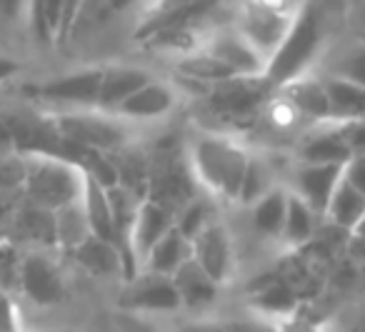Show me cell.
Masks as SVG:
<instances>
[{"mask_svg":"<svg viewBox=\"0 0 365 332\" xmlns=\"http://www.w3.org/2000/svg\"><path fill=\"white\" fill-rule=\"evenodd\" d=\"M190 257H193L190 240H185L175 227H170V230L155 242V247L148 252L140 270L155 272V275H163V277H173Z\"/></svg>","mask_w":365,"mask_h":332,"instance_id":"f1b7e54d","label":"cell"},{"mask_svg":"<svg viewBox=\"0 0 365 332\" xmlns=\"http://www.w3.org/2000/svg\"><path fill=\"white\" fill-rule=\"evenodd\" d=\"M343 38L365 41V0H345Z\"/></svg>","mask_w":365,"mask_h":332,"instance_id":"d590c367","label":"cell"},{"mask_svg":"<svg viewBox=\"0 0 365 332\" xmlns=\"http://www.w3.org/2000/svg\"><path fill=\"white\" fill-rule=\"evenodd\" d=\"M260 6L270 8L275 13H283V16H298L300 8L305 6V0H255Z\"/></svg>","mask_w":365,"mask_h":332,"instance_id":"b9f144b4","label":"cell"},{"mask_svg":"<svg viewBox=\"0 0 365 332\" xmlns=\"http://www.w3.org/2000/svg\"><path fill=\"white\" fill-rule=\"evenodd\" d=\"M283 185V175H280V167L270 160L268 155H260V152L250 150V162L248 172H245L243 187H240L238 205L250 207L258 197H263L268 190Z\"/></svg>","mask_w":365,"mask_h":332,"instance_id":"4dcf8cb0","label":"cell"},{"mask_svg":"<svg viewBox=\"0 0 365 332\" xmlns=\"http://www.w3.org/2000/svg\"><path fill=\"white\" fill-rule=\"evenodd\" d=\"M228 21L270 63L275 53L280 51V46L285 43V38H288L295 16L275 13L270 8L255 3V0H235Z\"/></svg>","mask_w":365,"mask_h":332,"instance_id":"5b68a950","label":"cell"},{"mask_svg":"<svg viewBox=\"0 0 365 332\" xmlns=\"http://www.w3.org/2000/svg\"><path fill=\"white\" fill-rule=\"evenodd\" d=\"M293 160L305 165H345L350 160V150L343 140L340 125L323 123L305 128L295 142Z\"/></svg>","mask_w":365,"mask_h":332,"instance_id":"2e32d148","label":"cell"},{"mask_svg":"<svg viewBox=\"0 0 365 332\" xmlns=\"http://www.w3.org/2000/svg\"><path fill=\"white\" fill-rule=\"evenodd\" d=\"M340 177H343V165H305L293 160L288 165L283 185L323 217Z\"/></svg>","mask_w":365,"mask_h":332,"instance_id":"30bf717a","label":"cell"},{"mask_svg":"<svg viewBox=\"0 0 365 332\" xmlns=\"http://www.w3.org/2000/svg\"><path fill=\"white\" fill-rule=\"evenodd\" d=\"M56 217V245L58 250L68 252L71 255L76 247H81L83 242L91 237V225H88L86 210H83V202H73L61 210L53 212Z\"/></svg>","mask_w":365,"mask_h":332,"instance_id":"1f68e13d","label":"cell"},{"mask_svg":"<svg viewBox=\"0 0 365 332\" xmlns=\"http://www.w3.org/2000/svg\"><path fill=\"white\" fill-rule=\"evenodd\" d=\"M23 195L31 205L56 212L66 205L83 200L86 170L71 160H63L46 152H26L23 155Z\"/></svg>","mask_w":365,"mask_h":332,"instance_id":"3957f363","label":"cell"},{"mask_svg":"<svg viewBox=\"0 0 365 332\" xmlns=\"http://www.w3.org/2000/svg\"><path fill=\"white\" fill-rule=\"evenodd\" d=\"M220 6H223V0H150L138 13L135 41H140L143 36H148V33L158 31L163 26L213 18Z\"/></svg>","mask_w":365,"mask_h":332,"instance_id":"5bb4252c","label":"cell"},{"mask_svg":"<svg viewBox=\"0 0 365 332\" xmlns=\"http://www.w3.org/2000/svg\"><path fill=\"white\" fill-rule=\"evenodd\" d=\"M120 307H125L128 312H143V315H170L182 310L173 277H163L148 270H140L133 280L125 282Z\"/></svg>","mask_w":365,"mask_h":332,"instance_id":"9c48e42d","label":"cell"},{"mask_svg":"<svg viewBox=\"0 0 365 332\" xmlns=\"http://www.w3.org/2000/svg\"><path fill=\"white\" fill-rule=\"evenodd\" d=\"M173 222H175V212L168 210L165 205L150 200V197H145L140 202L135 220L130 225V232H128V255H130L133 265L138 267V272H140L148 252L170 230Z\"/></svg>","mask_w":365,"mask_h":332,"instance_id":"9a60e30c","label":"cell"},{"mask_svg":"<svg viewBox=\"0 0 365 332\" xmlns=\"http://www.w3.org/2000/svg\"><path fill=\"white\" fill-rule=\"evenodd\" d=\"M320 222H323V217L288 190V210H285V225H283V235H280V245L288 247L290 252L303 250L318 235Z\"/></svg>","mask_w":365,"mask_h":332,"instance_id":"484cf974","label":"cell"},{"mask_svg":"<svg viewBox=\"0 0 365 332\" xmlns=\"http://www.w3.org/2000/svg\"><path fill=\"white\" fill-rule=\"evenodd\" d=\"M63 332H68V330H63Z\"/></svg>","mask_w":365,"mask_h":332,"instance_id":"bcb514c9","label":"cell"},{"mask_svg":"<svg viewBox=\"0 0 365 332\" xmlns=\"http://www.w3.org/2000/svg\"><path fill=\"white\" fill-rule=\"evenodd\" d=\"M323 220L340 232H358L360 227H365V197L340 177Z\"/></svg>","mask_w":365,"mask_h":332,"instance_id":"d4e9b609","label":"cell"},{"mask_svg":"<svg viewBox=\"0 0 365 332\" xmlns=\"http://www.w3.org/2000/svg\"><path fill=\"white\" fill-rule=\"evenodd\" d=\"M213 18H203V21H188V23H173V26H163L158 31L143 36L140 46L145 53L163 58H173V63L180 61V58L190 56V53L200 51L208 36L210 26H213Z\"/></svg>","mask_w":365,"mask_h":332,"instance_id":"4fadbf2b","label":"cell"},{"mask_svg":"<svg viewBox=\"0 0 365 332\" xmlns=\"http://www.w3.org/2000/svg\"><path fill=\"white\" fill-rule=\"evenodd\" d=\"M330 332H365V302L348 312L335 327H328Z\"/></svg>","mask_w":365,"mask_h":332,"instance_id":"ab89813d","label":"cell"},{"mask_svg":"<svg viewBox=\"0 0 365 332\" xmlns=\"http://www.w3.org/2000/svg\"><path fill=\"white\" fill-rule=\"evenodd\" d=\"M21 260L23 255L13 242H0V292H18L21 285Z\"/></svg>","mask_w":365,"mask_h":332,"instance_id":"e575fe53","label":"cell"},{"mask_svg":"<svg viewBox=\"0 0 365 332\" xmlns=\"http://www.w3.org/2000/svg\"><path fill=\"white\" fill-rule=\"evenodd\" d=\"M325 85V95H328L330 105V123L343 125L350 120H360L365 118V88L355 85V83L345 81L338 76H325L320 73Z\"/></svg>","mask_w":365,"mask_h":332,"instance_id":"cb8c5ba5","label":"cell"},{"mask_svg":"<svg viewBox=\"0 0 365 332\" xmlns=\"http://www.w3.org/2000/svg\"><path fill=\"white\" fill-rule=\"evenodd\" d=\"M185 162L195 185L220 202H238L245 172L250 162V147L223 130H195L185 145Z\"/></svg>","mask_w":365,"mask_h":332,"instance_id":"7a4b0ae2","label":"cell"},{"mask_svg":"<svg viewBox=\"0 0 365 332\" xmlns=\"http://www.w3.org/2000/svg\"><path fill=\"white\" fill-rule=\"evenodd\" d=\"M180 103V93L173 83L163 81V78H153L150 83L140 88L138 93H133L113 115H118L120 120L135 125H145V123H158L163 118L173 115Z\"/></svg>","mask_w":365,"mask_h":332,"instance_id":"8fae6325","label":"cell"},{"mask_svg":"<svg viewBox=\"0 0 365 332\" xmlns=\"http://www.w3.org/2000/svg\"><path fill=\"white\" fill-rule=\"evenodd\" d=\"M343 18L345 0H305L285 43L268 63L263 83L275 90L293 78L315 71L333 43L343 38Z\"/></svg>","mask_w":365,"mask_h":332,"instance_id":"6da1fadb","label":"cell"},{"mask_svg":"<svg viewBox=\"0 0 365 332\" xmlns=\"http://www.w3.org/2000/svg\"><path fill=\"white\" fill-rule=\"evenodd\" d=\"M285 210H288V187L278 185L248 207L250 225H253V230L258 235L280 242L285 225Z\"/></svg>","mask_w":365,"mask_h":332,"instance_id":"4316f807","label":"cell"},{"mask_svg":"<svg viewBox=\"0 0 365 332\" xmlns=\"http://www.w3.org/2000/svg\"><path fill=\"white\" fill-rule=\"evenodd\" d=\"M340 133H343V140L350 150V157L365 155V118L343 123V125H340Z\"/></svg>","mask_w":365,"mask_h":332,"instance_id":"8d00e7d4","label":"cell"},{"mask_svg":"<svg viewBox=\"0 0 365 332\" xmlns=\"http://www.w3.org/2000/svg\"><path fill=\"white\" fill-rule=\"evenodd\" d=\"M103 68H86V71L71 73V76L48 81L38 88V98L53 103V105H66L68 110H96L98 93H101Z\"/></svg>","mask_w":365,"mask_h":332,"instance_id":"7c38bea8","label":"cell"},{"mask_svg":"<svg viewBox=\"0 0 365 332\" xmlns=\"http://www.w3.org/2000/svg\"><path fill=\"white\" fill-rule=\"evenodd\" d=\"M103 3L110 13H128L133 8H138V13H140L148 6V0H103Z\"/></svg>","mask_w":365,"mask_h":332,"instance_id":"7bdbcfd3","label":"cell"},{"mask_svg":"<svg viewBox=\"0 0 365 332\" xmlns=\"http://www.w3.org/2000/svg\"><path fill=\"white\" fill-rule=\"evenodd\" d=\"M56 133L71 145L81 150L101 152V155H113L130 147L133 140V125L120 120L118 115L103 110H71L61 113L53 120Z\"/></svg>","mask_w":365,"mask_h":332,"instance_id":"277c9868","label":"cell"},{"mask_svg":"<svg viewBox=\"0 0 365 332\" xmlns=\"http://www.w3.org/2000/svg\"><path fill=\"white\" fill-rule=\"evenodd\" d=\"M178 332H228L223 317H208V320H190L180 327Z\"/></svg>","mask_w":365,"mask_h":332,"instance_id":"60d3db41","label":"cell"},{"mask_svg":"<svg viewBox=\"0 0 365 332\" xmlns=\"http://www.w3.org/2000/svg\"><path fill=\"white\" fill-rule=\"evenodd\" d=\"M200 51H205L215 61L228 66L240 81H263L265 71H268V61L230 26V21L225 23L215 21L210 26Z\"/></svg>","mask_w":365,"mask_h":332,"instance_id":"8992f818","label":"cell"},{"mask_svg":"<svg viewBox=\"0 0 365 332\" xmlns=\"http://www.w3.org/2000/svg\"><path fill=\"white\" fill-rule=\"evenodd\" d=\"M83 8H86V0H63V26H61V38H58V41H66V38L71 36L78 18H81Z\"/></svg>","mask_w":365,"mask_h":332,"instance_id":"f35d334b","label":"cell"},{"mask_svg":"<svg viewBox=\"0 0 365 332\" xmlns=\"http://www.w3.org/2000/svg\"><path fill=\"white\" fill-rule=\"evenodd\" d=\"M11 230L18 240L36 245V250H58L56 245V217L43 207L23 200L11 215Z\"/></svg>","mask_w":365,"mask_h":332,"instance_id":"44dd1931","label":"cell"},{"mask_svg":"<svg viewBox=\"0 0 365 332\" xmlns=\"http://www.w3.org/2000/svg\"><path fill=\"white\" fill-rule=\"evenodd\" d=\"M71 257L93 277H103V280L123 277L125 280V257L113 242L91 235L81 247L71 252Z\"/></svg>","mask_w":365,"mask_h":332,"instance_id":"7402d4cb","label":"cell"},{"mask_svg":"<svg viewBox=\"0 0 365 332\" xmlns=\"http://www.w3.org/2000/svg\"><path fill=\"white\" fill-rule=\"evenodd\" d=\"M320 332H330V330H328V327H325V330H320Z\"/></svg>","mask_w":365,"mask_h":332,"instance_id":"f6af8a7d","label":"cell"},{"mask_svg":"<svg viewBox=\"0 0 365 332\" xmlns=\"http://www.w3.org/2000/svg\"><path fill=\"white\" fill-rule=\"evenodd\" d=\"M81 202H83V210H86L88 225H91V235L101 237V240H106V242H113V245L120 250L106 185H101V182H98L93 175H88V172H86V187H83V200Z\"/></svg>","mask_w":365,"mask_h":332,"instance_id":"83f0119b","label":"cell"},{"mask_svg":"<svg viewBox=\"0 0 365 332\" xmlns=\"http://www.w3.org/2000/svg\"><path fill=\"white\" fill-rule=\"evenodd\" d=\"M18 290L41 307H53L66 297V275L58 260L48 250H31L21 260V285Z\"/></svg>","mask_w":365,"mask_h":332,"instance_id":"52a82bcc","label":"cell"},{"mask_svg":"<svg viewBox=\"0 0 365 332\" xmlns=\"http://www.w3.org/2000/svg\"><path fill=\"white\" fill-rule=\"evenodd\" d=\"M343 180L365 197V155H353L343 165Z\"/></svg>","mask_w":365,"mask_h":332,"instance_id":"74e56055","label":"cell"},{"mask_svg":"<svg viewBox=\"0 0 365 332\" xmlns=\"http://www.w3.org/2000/svg\"><path fill=\"white\" fill-rule=\"evenodd\" d=\"M18 68H21V66H18L16 61H11V58H0V83L8 81L11 76H16Z\"/></svg>","mask_w":365,"mask_h":332,"instance_id":"ee69618b","label":"cell"},{"mask_svg":"<svg viewBox=\"0 0 365 332\" xmlns=\"http://www.w3.org/2000/svg\"><path fill=\"white\" fill-rule=\"evenodd\" d=\"M315 71L325 73V76L345 78V81L365 88V41H348V38L335 41Z\"/></svg>","mask_w":365,"mask_h":332,"instance_id":"603a6c76","label":"cell"},{"mask_svg":"<svg viewBox=\"0 0 365 332\" xmlns=\"http://www.w3.org/2000/svg\"><path fill=\"white\" fill-rule=\"evenodd\" d=\"M275 93L285 98L290 105L298 110V115L305 120V125H323L330 123V105L328 95H325L323 78L318 71L303 73V76L293 78L285 85L275 88Z\"/></svg>","mask_w":365,"mask_h":332,"instance_id":"e0dca14e","label":"cell"},{"mask_svg":"<svg viewBox=\"0 0 365 332\" xmlns=\"http://www.w3.org/2000/svg\"><path fill=\"white\" fill-rule=\"evenodd\" d=\"M193 260L200 265V270L208 277H213L220 287H225L235 275V262H238V252H235V240L230 227L223 220H213L193 242Z\"/></svg>","mask_w":365,"mask_h":332,"instance_id":"ba28073f","label":"cell"},{"mask_svg":"<svg viewBox=\"0 0 365 332\" xmlns=\"http://www.w3.org/2000/svg\"><path fill=\"white\" fill-rule=\"evenodd\" d=\"M33 36L41 43H58L63 26V0H28Z\"/></svg>","mask_w":365,"mask_h":332,"instance_id":"d6a6232c","label":"cell"},{"mask_svg":"<svg viewBox=\"0 0 365 332\" xmlns=\"http://www.w3.org/2000/svg\"><path fill=\"white\" fill-rule=\"evenodd\" d=\"M153 73L143 66H128V63H113L103 66L101 93H98V110L115 113L133 93L140 90L145 83L153 81Z\"/></svg>","mask_w":365,"mask_h":332,"instance_id":"ac0fdd59","label":"cell"},{"mask_svg":"<svg viewBox=\"0 0 365 332\" xmlns=\"http://www.w3.org/2000/svg\"><path fill=\"white\" fill-rule=\"evenodd\" d=\"M213 220H218V215L213 212V200H210V197H203V195H195L175 212L173 227H175L185 240L193 242Z\"/></svg>","mask_w":365,"mask_h":332,"instance_id":"836d02e7","label":"cell"},{"mask_svg":"<svg viewBox=\"0 0 365 332\" xmlns=\"http://www.w3.org/2000/svg\"><path fill=\"white\" fill-rule=\"evenodd\" d=\"M175 73L188 83H198L203 88H220L228 85L233 81H240L228 66H223L220 61H215L213 56H208L205 51H195L190 56L175 61Z\"/></svg>","mask_w":365,"mask_h":332,"instance_id":"f546056e","label":"cell"},{"mask_svg":"<svg viewBox=\"0 0 365 332\" xmlns=\"http://www.w3.org/2000/svg\"><path fill=\"white\" fill-rule=\"evenodd\" d=\"M300 307V297L293 292V287L278 275H265L250 287L248 297V310L258 312V315L268 317V320L283 322L288 317H293Z\"/></svg>","mask_w":365,"mask_h":332,"instance_id":"d6986e66","label":"cell"},{"mask_svg":"<svg viewBox=\"0 0 365 332\" xmlns=\"http://www.w3.org/2000/svg\"><path fill=\"white\" fill-rule=\"evenodd\" d=\"M173 285L180 297V307L190 312L210 310L220 297V285L200 270V265L193 257L173 275Z\"/></svg>","mask_w":365,"mask_h":332,"instance_id":"ffe728a7","label":"cell"}]
</instances>
